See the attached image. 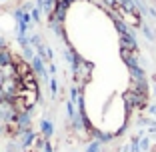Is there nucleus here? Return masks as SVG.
<instances>
[{
	"instance_id": "obj_1",
	"label": "nucleus",
	"mask_w": 156,
	"mask_h": 152,
	"mask_svg": "<svg viewBox=\"0 0 156 152\" xmlns=\"http://www.w3.org/2000/svg\"><path fill=\"white\" fill-rule=\"evenodd\" d=\"M18 90H20V78H4L0 84V100L12 102L18 96Z\"/></svg>"
},
{
	"instance_id": "obj_2",
	"label": "nucleus",
	"mask_w": 156,
	"mask_h": 152,
	"mask_svg": "<svg viewBox=\"0 0 156 152\" xmlns=\"http://www.w3.org/2000/svg\"><path fill=\"white\" fill-rule=\"evenodd\" d=\"M124 104H126V110H134V108H138V110H142V108H146V102H148V96L146 94H140L136 92V90H126L124 92Z\"/></svg>"
},
{
	"instance_id": "obj_3",
	"label": "nucleus",
	"mask_w": 156,
	"mask_h": 152,
	"mask_svg": "<svg viewBox=\"0 0 156 152\" xmlns=\"http://www.w3.org/2000/svg\"><path fill=\"white\" fill-rule=\"evenodd\" d=\"M116 12L120 14V18H122V22L126 24V26H140V16H138V12H128V10H124L122 6H116Z\"/></svg>"
},
{
	"instance_id": "obj_4",
	"label": "nucleus",
	"mask_w": 156,
	"mask_h": 152,
	"mask_svg": "<svg viewBox=\"0 0 156 152\" xmlns=\"http://www.w3.org/2000/svg\"><path fill=\"white\" fill-rule=\"evenodd\" d=\"M18 96H22V98H24V102H26L28 108H32V106L38 102V92H36V90H28V88H22V86H20Z\"/></svg>"
},
{
	"instance_id": "obj_5",
	"label": "nucleus",
	"mask_w": 156,
	"mask_h": 152,
	"mask_svg": "<svg viewBox=\"0 0 156 152\" xmlns=\"http://www.w3.org/2000/svg\"><path fill=\"white\" fill-rule=\"evenodd\" d=\"M120 46H122V48H126V50L138 52V44H136V40H134V34H132V32L120 34Z\"/></svg>"
},
{
	"instance_id": "obj_6",
	"label": "nucleus",
	"mask_w": 156,
	"mask_h": 152,
	"mask_svg": "<svg viewBox=\"0 0 156 152\" xmlns=\"http://www.w3.org/2000/svg\"><path fill=\"white\" fill-rule=\"evenodd\" d=\"M30 66H32V72L34 74H38V76H42V78H48L46 68H44V60H42L40 56H34V58L30 60Z\"/></svg>"
},
{
	"instance_id": "obj_7",
	"label": "nucleus",
	"mask_w": 156,
	"mask_h": 152,
	"mask_svg": "<svg viewBox=\"0 0 156 152\" xmlns=\"http://www.w3.org/2000/svg\"><path fill=\"white\" fill-rule=\"evenodd\" d=\"M14 64H16V74H18V78H22V76H26V74L32 72V66H30V62L18 58V56H16V60H14Z\"/></svg>"
},
{
	"instance_id": "obj_8",
	"label": "nucleus",
	"mask_w": 156,
	"mask_h": 152,
	"mask_svg": "<svg viewBox=\"0 0 156 152\" xmlns=\"http://www.w3.org/2000/svg\"><path fill=\"white\" fill-rule=\"evenodd\" d=\"M14 60H16V54H14L12 50H8V46H6V48H0V66L12 64Z\"/></svg>"
},
{
	"instance_id": "obj_9",
	"label": "nucleus",
	"mask_w": 156,
	"mask_h": 152,
	"mask_svg": "<svg viewBox=\"0 0 156 152\" xmlns=\"http://www.w3.org/2000/svg\"><path fill=\"white\" fill-rule=\"evenodd\" d=\"M0 72H2V76L4 78H18V74H16V64H4L0 66Z\"/></svg>"
},
{
	"instance_id": "obj_10",
	"label": "nucleus",
	"mask_w": 156,
	"mask_h": 152,
	"mask_svg": "<svg viewBox=\"0 0 156 152\" xmlns=\"http://www.w3.org/2000/svg\"><path fill=\"white\" fill-rule=\"evenodd\" d=\"M20 136H22V148H30L34 144V140H36V134L32 130H24Z\"/></svg>"
},
{
	"instance_id": "obj_11",
	"label": "nucleus",
	"mask_w": 156,
	"mask_h": 152,
	"mask_svg": "<svg viewBox=\"0 0 156 152\" xmlns=\"http://www.w3.org/2000/svg\"><path fill=\"white\" fill-rule=\"evenodd\" d=\"M52 132H54V126H52V122H50V120H42V122H40V134L44 136L46 140H48V138L52 136Z\"/></svg>"
},
{
	"instance_id": "obj_12",
	"label": "nucleus",
	"mask_w": 156,
	"mask_h": 152,
	"mask_svg": "<svg viewBox=\"0 0 156 152\" xmlns=\"http://www.w3.org/2000/svg\"><path fill=\"white\" fill-rule=\"evenodd\" d=\"M130 70V78L134 80V82H138V80H146V74H144V70L140 68V66H132Z\"/></svg>"
},
{
	"instance_id": "obj_13",
	"label": "nucleus",
	"mask_w": 156,
	"mask_h": 152,
	"mask_svg": "<svg viewBox=\"0 0 156 152\" xmlns=\"http://www.w3.org/2000/svg\"><path fill=\"white\" fill-rule=\"evenodd\" d=\"M56 2H58V0H44V2H42V10L46 12V16H50V14L54 12Z\"/></svg>"
},
{
	"instance_id": "obj_14",
	"label": "nucleus",
	"mask_w": 156,
	"mask_h": 152,
	"mask_svg": "<svg viewBox=\"0 0 156 152\" xmlns=\"http://www.w3.org/2000/svg\"><path fill=\"white\" fill-rule=\"evenodd\" d=\"M100 150H102V142H100V140L90 142V144H88V148H86V152H100Z\"/></svg>"
},
{
	"instance_id": "obj_15",
	"label": "nucleus",
	"mask_w": 156,
	"mask_h": 152,
	"mask_svg": "<svg viewBox=\"0 0 156 152\" xmlns=\"http://www.w3.org/2000/svg\"><path fill=\"white\" fill-rule=\"evenodd\" d=\"M30 18H32V22H40V8L30 10Z\"/></svg>"
},
{
	"instance_id": "obj_16",
	"label": "nucleus",
	"mask_w": 156,
	"mask_h": 152,
	"mask_svg": "<svg viewBox=\"0 0 156 152\" xmlns=\"http://www.w3.org/2000/svg\"><path fill=\"white\" fill-rule=\"evenodd\" d=\"M50 92L52 96H56V92H58V80L56 78H50Z\"/></svg>"
},
{
	"instance_id": "obj_17",
	"label": "nucleus",
	"mask_w": 156,
	"mask_h": 152,
	"mask_svg": "<svg viewBox=\"0 0 156 152\" xmlns=\"http://www.w3.org/2000/svg\"><path fill=\"white\" fill-rule=\"evenodd\" d=\"M142 32H144V36H146L148 40H154V34H152V30L146 26V24H142Z\"/></svg>"
},
{
	"instance_id": "obj_18",
	"label": "nucleus",
	"mask_w": 156,
	"mask_h": 152,
	"mask_svg": "<svg viewBox=\"0 0 156 152\" xmlns=\"http://www.w3.org/2000/svg\"><path fill=\"white\" fill-rule=\"evenodd\" d=\"M102 2H104V6H108V8H112V10L116 8V0H102Z\"/></svg>"
},
{
	"instance_id": "obj_19",
	"label": "nucleus",
	"mask_w": 156,
	"mask_h": 152,
	"mask_svg": "<svg viewBox=\"0 0 156 152\" xmlns=\"http://www.w3.org/2000/svg\"><path fill=\"white\" fill-rule=\"evenodd\" d=\"M140 150H148V138H142V144H140Z\"/></svg>"
},
{
	"instance_id": "obj_20",
	"label": "nucleus",
	"mask_w": 156,
	"mask_h": 152,
	"mask_svg": "<svg viewBox=\"0 0 156 152\" xmlns=\"http://www.w3.org/2000/svg\"><path fill=\"white\" fill-rule=\"evenodd\" d=\"M42 150H44V152H52V146L48 144V140L44 142V146H42Z\"/></svg>"
},
{
	"instance_id": "obj_21",
	"label": "nucleus",
	"mask_w": 156,
	"mask_h": 152,
	"mask_svg": "<svg viewBox=\"0 0 156 152\" xmlns=\"http://www.w3.org/2000/svg\"><path fill=\"white\" fill-rule=\"evenodd\" d=\"M150 110H152V114H154V116H156V106H152Z\"/></svg>"
},
{
	"instance_id": "obj_22",
	"label": "nucleus",
	"mask_w": 156,
	"mask_h": 152,
	"mask_svg": "<svg viewBox=\"0 0 156 152\" xmlns=\"http://www.w3.org/2000/svg\"><path fill=\"white\" fill-rule=\"evenodd\" d=\"M2 80H4V76H2V72H0V84H2Z\"/></svg>"
}]
</instances>
